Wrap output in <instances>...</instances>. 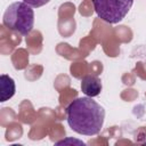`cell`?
I'll return each mask as SVG.
<instances>
[{
    "mask_svg": "<svg viewBox=\"0 0 146 146\" xmlns=\"http://www.w3.org/2000/svg\"><path fill=\"white\" fill-rule=\"evenodd\" d=\"M23 1L27 5H30L33 8H39V7H42V6L47 5L50 0H23Z\"/></svg>",
    "mask_w": 146,
    "mask_h": 146,
    "instance_id": "6",
    "label": "cell"
},
{
    "mask_svg": "<svg viewBox=\"0 0 146 146\" xmlns=\"http://www.w3.org/2000/svg\"><path fill=\"white\" fill-rule=\"evenodd\" d=\"M105 120V110L91 97H79L66 107V121L68 127L83 136L98 135Z\"/></svg>",
    "mask_w": 146,
    "mask_h": 146,
    "instance_id": "1",
    "label": "cell"
},
{
    "mask_svg": "<svg viewBox=\"0 0 146 146\" xmlns=\"http://www.w3.org/2000/svg\"><path fill=\"white\" fill-rule=\"evenodd\" d=\"M2 23L10 31L22 35H27L34 25L33 7L25 3L24 1H16L10 3L5 10Z\"/></svg>",
    "mask_w": 146,
    "mask_h": 146,
    "instance_id": "2",
    "label": "cell"
},
{
    "mask_svg": "<svg viewBox=\"0 0 146 146\" xmlns=\"http://www.w3.org/2000/svg\"><path fill=\"white\" fill-rule=\"evenodd\" d=\"M16 91V87H15V81L13 78H10L7 74H1L0 75V102L5 103L8 99H10Z\"/></svg>",
    "mask_w": 146,
    "mask_h": 146,
    "instance_id": "5",
    "label": "cell"
},
{
    "mask_svg": "<svg viewBox=\"0 0 146 146\" xmlns=\"http://www.w3.org/2000/svg\"><path fill=\"white\" fill-rule=\"evenodd\" d=\"M97 16L108 24L120 23L129 13L133 0H92Z\"/></svg>",
    "mask_w": 146,
    "mask_h": 146,
    "instance_id": "3",
    "label": "cell"
},
{
    "mask_svg": "<svg viewBox=\"0 0 146 146\" xmlns=\"http://www.w3.org/2000/svg\"><path fill=\"white\" fill-rule=\"evenodd\" d=\"M102 81L96 75H86L81 80V90L88 97H96L102 91Z\"/></svg>",
    "mask_w": 146,
    "mask_h": 146,
    "instance_id": "4",
    "label": "cell"
}]
</instances>
